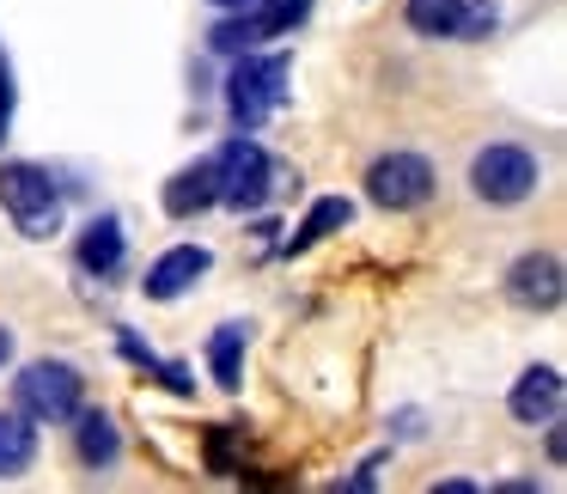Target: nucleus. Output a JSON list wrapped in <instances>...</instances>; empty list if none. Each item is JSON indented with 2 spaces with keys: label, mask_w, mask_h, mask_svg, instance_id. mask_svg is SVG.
I'll return each instance as SVG.
<instances>
[{
  "label": "nucleus",
  "mask_w": 567,
  "mask_h": 494,
  "mask_svg": "<svg viewBox=\"0 0 567 494\" xmlns=\"http://www.w3.org/2000/svg\"><path fill=\"white\" fill-rule=\"evenodd\" d=\"M287 74H293V55H262V50H245L233 55V74H226L220 99H226V116L238 123V135L262 128L275 111L287 104Z\"/></svg>",
  "instance_id": "obj_1"
},
{
  "label": "nucleus",
  "mask_w": 567,
  "mask_h": 494,
  "mask_svg": "<svg viewBox=\"0 0 567 494\" xmlns=\"http://www.w3.org/2000/svg\"><path fill=\"white\" fill-rule=\"evenodd\" d=\"M464 184L482 208H525L543 189V159L530 147H518V141H488V147L470 159Z\"/></svg>",
  "instance_id": "obj_2"
},
{
  "label": "nucleus",
  "mask_w": 567,
  "mask_h": 494,
  "mask_svg": "<svg viewBox=\"0 0 567 494\" xmlns=\"http://www.w3.org/2000/svg\"><path fill=\"white\" fill-rule=\"evenodd\" d=\"M86 403V372L74 360H31L13 372V409L38 428H68Z\"/></svg>",
  "instance_id": "obj_3"
},
{
  "label": "nucleus",
  "mask_w": 567,
  "mask_h": 494,
  "mask_svg": "<svg viewBox=\"0 0 567 494\" xmlns=\"http://www.w3.org/2000/svg\"><path fill=\"white\" fill-rule=\"evenodd\" d=\"M0 208L38 245L62 233V184L31 159H0Z\"/></svg>",
  "instance_id": "obj_4"
},
{
  "label": "nucleus",
  "mask_w": 567,
  "mask_h": 494,
  "mask_svg": "<svg viewBox=\"0 0 567 494\" xmlns=\"http://www.w3.org/2000/svg\"><path fill=\"white\" fill-rule=\"evenodd\" d=\"M214 172H220V208H233V214H262L269 196L281 189V165L269 159V147L257 135L226 141L214 153Z\"/></svg>",
  "instance_id": "obj_5"
},
{
  "label": "nucleus",
  "mask_w": 567,
  "mask_h": 494,
  "mask_svg": "<svg viewBox=\"0 0 567 494\" xmlns=\"http://www.w3.org/2000/svg\"><path fill=\"white\" fill-rule=\"evenodd\" d=\"M433 189H440V172H433V159L415 153V147H391V153H379V159L367 165V202L384 208V214L427 208Z\"/></svg>",
  "instance_id": "obj_6"
},
{
  "label": "nucleus",
  "mask_w": 567,
  "mask_h": 494,
  "mask_svg": "<svg viewBox=\"0 0 567 494\" xmlns=\"http://www.w3.org/2000/svg\"><path fill=\"white\" fill-rule=\"evenodd\" d=\"M506 299H513L518 311H537V318H549V311H561L567 299V269L555 250H525V257H513V269H506Z\"/></svg>",
  "instance_id": "obj_7"
},
{
  "label": "nucleus",
  "mask_w": 567,
  "mask_h": 494,
  "mask_svg": "<svg viewBox=\"0 0 567 494\" xmlns=\"http://www.w3.org/2000/svg\"><path fill=\"white\" fill-rule=\"evenodd\" d=\"M214 269V250L208 245H172L159 250V257L147 263V275H141V294L153 299V306H172V299L196 294V281Z\"/></svg>",
  "instance_id": "obj_8"
},
{
  "label": "nucleus",
  "mask_w": 567,
  "mask_h": 494,
  "mask_svg": "<svg viewBox=\"0 0 567 494\" xmlns=\"http://www.w3.org/2000/svg\"><path fill=\"white\" fill-rule=\"evenodd\" d=\"M567 403V379L561 367H549V360H537V367H525L513 379V391H506V415L525 421V428H543V421H555Z\"/></svg>",
  "instance_id": "obj_9"
},
{
  "label": "nucleus",
  "mask_w": 567,
  "mask_h": 494,
  "mask_svg": "<svg viewBox=\"0 0 567 494\" xmlns=\"http://www.w3.org/2000/svg\"><path fill=\"white\" fill-rule=\"evenodd\" d=\"M74 428V464L92 470V476H104V470L123 464V428H116L111 409H86L80 403V415L68 421Z\"/></svg>",
  "instance_id": "obj_10"
},
{
  "label": "nucleus",
  "mask_w": 567,
  "mask_h": 494,
  "mask_svg": "<svg viewBox=\"0 0 567 494\" xmlns=\"http://www.w3.org/2000/svg\"><path fill=\"white\" fill-rule=\"evenodd\" d=\"M159 202H165L172 220H196V214L220 208V172H214V159H196V165H184L177 177H165Z\"/></svg>",
  "instance_id": "obj_11"
},
{
  "label": "nucleus",
  "mask_w": 567,
  "mask_h": 494,
  "mask_svg": "<svg viewBox=\"0 0 567 494\" xmlns=\"http://www.w3.org/2000/svg\"><path fill=\"white\" fill-rule=\"evenodd\" d=\"M74 263H80L86 275H99V281H111V275L128 263V233H123V220H116V214H92L86 233H80V245H74Z\"/></svg>",
  "instance_id": "obj_12"
},
{
  "label": "nucleus",
  "mask_w": 567,
  "mask_h": 494,
  "mask_svg": "<svg viewBox=\"0 0 567 494\" xmlns=\"http://www.w3.org/2000/svg\"><path fill=\"white\" fill-rule=\"evenodd\" d=\"M342 226H354V202H348V196H318V202L306 208V220H299V233L281 245V257H306L311 245L336 238Z\"/></svg>",
  "instance_id": "obj_13"
},
{
  "label": "nucleus",
  "mask_w": 567,
  "mask_h": 494,
  "mask_svg": "<svg viewBox=\"0 0 567 494\" xmlns=\"http://www.w3.org/2000/svg\"><path fill=\"white\" fill-rule=\"evenodd\" d=\"M245 348H250V323H238V318L208 336V372H214V384H220L226 397L245 384Z\"/></svg>",
  "instance_id": "obj_14"
},
{
  "label": "nucleus",
  "mask_w": 567,
  "mask_h": 494,
  "mask_svg": "<svg viewBox=\"0 0 567 494\" xmlns=\"http://www.w3.org/2000/svg\"><path fill=\"white\" fill-rule=\"evenodd\" d=\"M38 464V421L19 409H0V482L25 476Z\"/></svg>",
  "instance_id": "obj_15"
},
{
  "label": "nucleus",
  "mask_w": 567,
  "mask_h": 494,
  "mask_svg": "<svg viewBox=\"0 0 567 494\" xmlns=\"http://www.w3.org/2000/svg\"><path fill=\"white\" fill-rule=\"evenodd\" d=\"M403 25L415 31L421 43H457L464 0H403Z\"/></svg>",
  "instance_id": "obj_16"
},
{
  "label": "nucleus",
  "mask_w": 567,
  "mask_h": 494,
  "mask_svg": "<svg viewBox=\"0 0 567 494\" xmlns=\"http://www.w3.org/2000/svg\"><path fill=\"white\" fill-rule=\"evenodd\" d=\"M245 50H262V31H257V19H250V7L245 13H220L208 25V55H245Z\"/></svg>",
  "instance_id": "obj_17"
},
{
  "label": "nucleus",
  "mask_w": 567,
  "mask_h": 494,
  "mask_svg": "<svg viewBox=\"0 0 567 494\" xmlns=\"http://www.w3.org/2000/svg\"><path fill=\"white\" fill-rule=\"evenodd\" d=\"M250 19H257L262 43H275V38H287V31L306 25V19H311V0H257V7H250Z\"/></svg>",
  "instance_id": "obj_18"
},
{
  "label": "nucleus",
  "mask_w": 567,
  "mask_h": 494,
  "mask_svg": "<svg viewBox=\"0 0 567 494\" xmlns=\"http://www.w3.org/2000/svg\"><path fill=\"white\" fill-rule=\"evenodd\" d=\"M494 25H501V7H494V0H464V25H457V43L494 38Z\"/></svg>",
  "instance_id": "obj_19"
},
{
  "label": "nucleus",
  "mask_w": 567,
  "mask_h": 494,
  "mask_svg": "<svg viewBox=\"0 0 567 494\" xmlns=\"http://www.w3.org/2000/svg\"><path fill=\"white\" fill-rule=\"evenodd\" d=\"M379 470H384V452H379V457H367V464H360V470H354V476H348V482H336V488L360 494V488H372V482H379Z\"/></svg>",
  "instance_id": "obj_20"
},
{
  "label": "nucleus",
  "mask_w": 567,
  "mask_h": 494,
  "mask_svg": "<svg viewBox=\"0 0 567 494\" xmlns=\"http://www.w3.org/2000/svg\"><path fill=\"white\" fill-rule=\"evenodd\" d=\"M13 74H7V62H0V141H7V128H13Z\"/></svg>",
  "instance_id": "obj_21"
},
{
  "label": "nucleus",
  "mask_w": 567,
  "mask_h": 494,
  "mask_svg": "<svg viewBox=\"0 0 567 494\" xmlns=\"http://www.w3.org/2000/svg\"><path fill=\"white\" fill-rule=\"evenodd\" d=\"M543 452H549V464H561L567 457V433H561V415L543 421Z\"/></svg>",
  "instance_id": "obj_22"
},
{
  "label": "nucleus",
  "mask_w": 567,
  "mask_h": 494,
  "mask_svg": "<svg viewBox=\"0 0 567 494\" xmlns=\"http://www.w3.org/2000/svg\"><path fill=\"white\" fill-rule=\"evenodd\" d=\"M396 433H403V440H415V433H421V415H415V409H403V415H396Z\"/></svg>",
  "instance_id": "obj_23"
},
{
  "label": "nucleus",
  "mask_w": 567,
  "mask_h": 494,
  "mask_svg": "<svg viewBox=\"0 0 567 494\" xmlns=\"http://www.w3.org/2000/svg\"><path fill=\"white\" fill-rule=\"evenodd\" d=\"M433 494H476V482H464V476H452V482H433Z\"/></svg>",
  "instance_id": "obj_24"
},
{
  "label": "nucleus",
  "mask_w": 567,
  "mask_h": 494,
  "mask_svg": "<svg viewBox=\"0 0 567 494\" xmlns=\"http://www.w3.org/2000/svg\"><path fill=\"white\" fill-rule=\"evenodd\" d=\"M13 367V330H7V323H0V372Z\"/></svg>",
  "instance_id": "obj_25"
},
{
  "label": "nucleus",
  "mask_w": 567,
  "mask_h": 494,
  "mask_svg": "<svg viewBox=\"0 0 567 494\" xmlns=\"http://www.w3.org/2000/svg\"><path fill=\"white\" fill-rule=\"evenodd\" d=\"M214 13H245V7H257V0H208Z\"/></svg>",
  "instance_id": "obj_26"
}]
</instances>
